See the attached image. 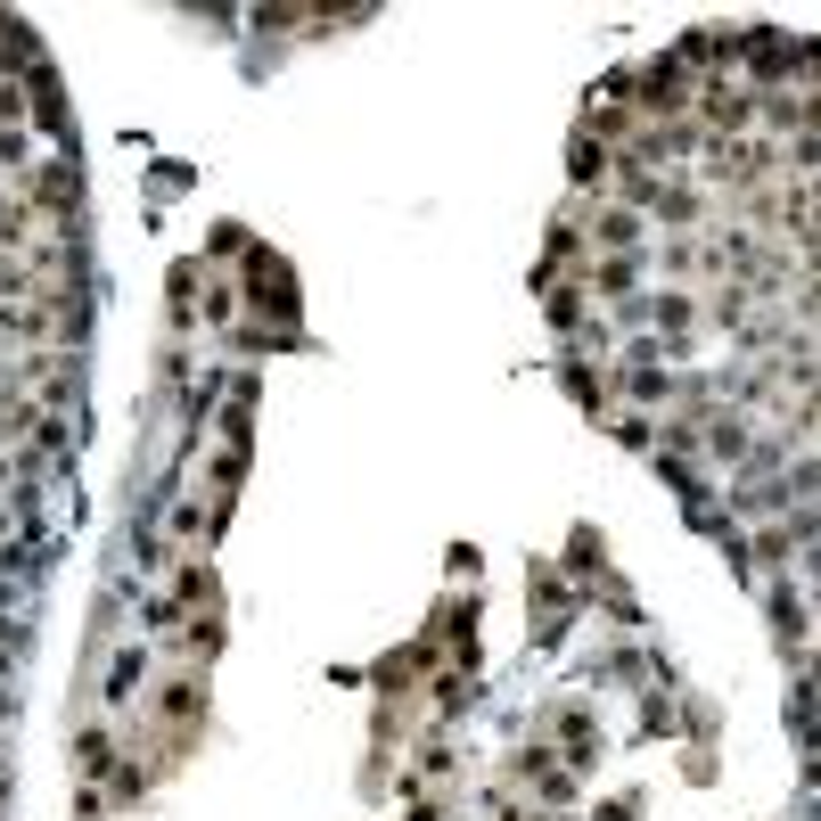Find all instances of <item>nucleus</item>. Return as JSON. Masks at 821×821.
I'll list each match as a JSON object with an SVG mask.
<instances>
[{
    "label": "nucleus",
    "instance_id": "2",
    "mask_svg": "<svg viewBox=\"0 0 821 821\" xmlns=\"http://www.w3.org/2000/svg\"><path fill=\"white\" fill-rule=\"evenodd\" d=\"M9 715H17V698H9V691H0V723H9Z\"/></svg>",
    "mask_w": 821,
    "mask_h": 821
},
{
    "label": "nucleus",
    "instance_id": "1",
    "mask_svg": "<svg viewBox=\"0 0 821 821\" xmlns=\"http://www.w3.org/2000/svg\"><path fill=\"white\" fill-rule=\"evenodd\" d=\"M599 239H608V247H633L641 230H633V214H599Z\"/></svg>",
    "mask_w": 821,
    "mask_h": 821
}]
</instances>
